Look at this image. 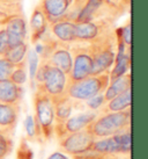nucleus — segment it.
I'll list each match as a JSON object with an SVG mask.
<instances>
[{"mask_svg":"<svg viewBox=\"0 0 148 159\" xmlns=\"http://www.w3.org/2000/svg\"><path fill=\"white\" fill-rule=\"evenodd\" d=\"M0 1H13V0H0Z\"/></svg>","mask_w":148,"mask_h":159,"instance_id":"72a5a7b5","label":"nucleus"},{"mask_svg":"<svg viewBox=\"0 0 148 159\" xmlns=\"http://www.w3.org/2000/svg\"><path fill=\"white\" fill-rule=\"evenodd\" d=\"M95 139L112 136L127 129H131V111H108L104 115L96 116V119L88 125Z\"/></svg>","mask_w":148,"mask_h":159,"instance_id":"f257e3e1","label":"nucleus"},{"mask_svg":"<svg viewBox=\"0 0 148 159\" xmlns=\"http://www.w3.org/2000/svg\"><path fill=\"white\" fill-rule=\"evenodd\" d=\"M35 111L36 117V137L43 134L44 137L49 139L53 134L54 127V108L50 95H48L42 89L37 87L35 94Z\"/></svg>","mask_w":148,"mask_h":159,"instance_id":"7ed1b4c3","label":"nucleus"},{"mask_svg":"<svg viewBox=\"0 0 148 159\" xmlns=\"http://www.w3.org/2000/svg\"><path fill=\"white\" fill-rule=\"evenodd\" d=\"M115 62H116V65L113 67V70L111 71V73L109 75L110 80H113L116 78H119L122 75H126L131 64V56L128 53H125L122 58L116 59Z\"/></svg>","mask_w":148,"mask_h":159,"instance_id":"5701e85b","label":"nucleus"},{"mask_svg":"<svg viewBox=\"0 0 148 159\" xmlns=\"http://www.w3.org/2000/svg\"><path fill=\"white\" fill-rule=\"evenodd\" d=\"M21 95H22L21 86L15 85L9 79L0 80V102H5V103H18L19 105Z\"/></svg>","mask_w":148,"mask_h":159,"instance_id":"4468645a","label":"nucleus"},{"mask_svg":"<svg viewBox=\"0 0 148 159\" xmlns=\"http://www.w3.org/2000/svg\"><path fill=\"white\" fill-rule=\"evenodd\" d=\"M24 128L28 139H35L36 138V124L35 119L33 115H27L26 121H24Z\"/></svg>","mask_w":148,"mask_h":159,"instance_id":"c85d7f7f","label":"nucleus"},{"mask_svg":"<svg viewBox=\"0 0 148 159\" xmlns=\"http://www.w3.org/2000/svg\"><path fill=\"white\" fill-rule=\"evenodd\" d=\"M13 150V139L11 136L0 133V159H5Z\"/></svg>","mask_w":148,"mask_h":159,"instance_id":"393cba45","label":"nucleus"},{"mask_svg":"<svg viewBox=\"0 0 148 159\" xmlns=\"http://www.w3.org/2000/svg\"><path fill=\"white\" fill-rule=\"evenodd\" d=\"M38 65H39L38 55L33 49L28 50V70H29V78H30L31 83H34L36 71L38 69Z\"/></svg>","mask_w":148,"mask_h":159,"instance_id":"a878e982","label":"nucleus"},{"mask_svg":"<svg viewBox=\"0 0 148 159\" xmlns=\"http://www.w3.org/2000/svg\"><path fill=\"white\" fill-rule=\"evenodd\" d=\"M126 1H128V0H126Z\"/></svg>","mask_w":148,"mask_h":159,"instance_id":"f704fd0d","label":"nucleus"},{"mask_svg":"<svg viewBox=\"0 0 148 159\" xmlns=\"http://www.w3.org/2000/svg\"><path fill=\"white\" fill-rule=\"evenodd\" d=\"M44 13L50 20L60 19L67 12L70 6V0H42Z\"/></svg>","mask_w":148,"mask_h":159,"instance_id":"dca6fc26","label":"nucleus"},{"mask_svg":"<svg viewBox=\"0 0 148 159\" xmlns=\"http://www.w3.org/2000/svg\"><path fill=\"white\" fill-rule=\"evenodd\" d=\"M90 150L100 155H131V129L95 139Z\"/></svg>","mask_w":148,"mask_h":159,"instance_id":"20e7f679","label":"nucleus"},{"mask_svg":"<svg viewBox=\"0 0 148 159\" xmlns=\"http://www.w3.org/2000/svg\"><path fill=\"white\" fill-rule=\"evenodd\" d=\"M9 41H8V35L6 29H1L0 30V55L4 56L5 53L9 50Z\"/></svg>","mask_w":148,"mask_h":159,"instance_id":"7c9ffc66","label":"nucleus"},{"mask_svg":"<svg viewBox=\"0 0 148 159\" xmlns=\"http://www.w3.org/2000/svg\"><path fill=\"white\" fill-rule=\"evenodd\" d=\"M14 67H15V65L13 63L9 62L8 59H6L5 57L0 58V80L9 79Z\"/></svg>","mask_w":148,"mask_h":159,"instance_id":"bb28decb","label":"nucleus"},{"mask_svg":"<svg viewBox=\"0 0 148 159\" xmlns=\"http://www.w3.org/2000/svg\"><path fill=\"white\" fill-rule=\"evenodd\" d=\"M9 80H11L12 83H14L15 85H18V86H21V85H23L26 83L27 72H26V67H24L23 62L18 64V65H15L13 72H12V75L9 77Z\"/></svg>","mask_w":148,"mask_h":159,"instance_id":"b1692460","label":"nucleus"},{"mask_svg":"<svg viewBox=\"0 0 148 159\" xmlns=\"http://www.w3.org/2000/svg\"><path fill=\"white\" fill-rule=\"evenodd\" d=\"M27 51H28V45L23 42L20 44L15 45L9 48V50L5 53L2 57H5L6 59H8L11 63H13L14 65H18L20 63L23 62V59L26 57Z\"/></svg>","mask_w":148,"mask_h":159,"instance_id":"4be33fe9","label":"nucleus"},{"mask_svg":"<svg viewBox=\"0 0 148 159\" xmlns=\"http://www.w3.org/2000/svg\"><path fill=\"white\" fill-rule=\"evenodd\" d=\"M30 28L34 31V36H36L37 39L41 37V35L46 30V18L44 12H42L41 9L34 11L30 19Z\"/></svg>","mask_w":148,"mask_h":159,"instance_id":"aec40b11","label":"nucleus"},{"mask_svg":"<svg viewBox=\"0 0 148 159\" xmlns=\"http://www.w3.org/2000/svg\"><path fill=\"white\" fill-rule=\"evenodd\" d=\"M16 159H34V152L28 145L26 139H22L19 146L18 153H16Z\"/></svg>","mask_w":148,"mask_h":159,"instance_id":"cd10ccee","label":"nucleus"},{"mask_svg":"<svg viewBox=\"0 0 148 159\" xmlns=\"http://www.w3.org/2000/svg\"><path fill=\"white\" fill-rule=\"evenodd\" d=\"M120 40L125 43V45L131 47V25H127L120 29Z\"/></svg>","mask_w":148,"mask_h":159,"instance_id":"2f4dec72","label":"nucleus"},{"mask_svg":"<svg viewBox=\"0 0 148 159\" xmlns=\"http://www.w3.org/2000/svg\"><path fill=\"white\" fill-rule=\"evenodd\" d=\"M49 63L52 66H56L59 70H61L66 75H68L72 70V65H73V57H72V53L67 49L60 48L53 51Z\"/></svg>","mask_w":148,"mask_h":159,"instance_id":"ddd939ff","label":"nucleus"},{"mask_svg":"<svg viewBox=\"0 0 148 159\" xmlns=\"http://www.w3.org/2000/svg\"><path fill=\"white\" fill-rule=\"evenodd\" d=\"M94 142L95 137L93 136V134L87 127L80 131L71 133L63 136L59 139V145L66 153L79 156L90 150Z\"/></svg>","mask_w":148,"mask_h":159,"instance_id":"39448f33","label":"nucleus"},{"mask_svg":"<svg viewBox=\"0 0 148 159\" xmlns=\"http://www.w3.org/2000/svg\"><path fill=\"white\" fill-rule=\"evenodd\" d=\"M131 89V75H124L119 78L110 80L109 85L104 91V100L105 102L110 101L115 97L119 95L120 93L125 92L126 89Z\"/></svg>","mask_w":148,"mask_h":159,"instance_id":"2eb2a0df","label":"nucleus"},{"mask_svg":"<svg viewBox=\"0 0 148 159\" xmlns=\"http://www.w3.org/2000/svg\"><path fill=\"white\" fill-rule=\"evenodd\" d=\"M96 113L94 111H87V113H81V114L74 115L70 119H67L64 123H57L53 127V133H56L58 138L60 139L63 136L67 134L76 133L82 129L87 128L89 124L96 119Z\"/></svg>","mask_w":148,"mask_h":159,"instance_id":"0eeeda50","label":"nucleus"},{"mask_svg":"<svg viewBox=\"0 0 148 159\" xmlns=\"http://www.w3.org/2000/svg\"><path fill=\"white\" fill-rule=\"evenodd\" d=\"M75 39L80 41H93L100 34L98 26L93 22H76L74 25Z\"/></svg>","mask_w":148,"mask_h":159,"instance_id":"a211bd4d","label":"nucleus"},{"mask_svg":"<svg viewBox=\"0 0 148 159\" xmlns=\"http://www.w3.org/2000/svg\"><path fill=\"white\" fill-rule=\"evenodd\" d=\"M48 159H70L67 156H65L64 153H61L59 151H56V152H53L51 155L49 156Z\"/></svg>","mask_w":148,"mask_h":159,"instance_id":"473e14b6","label":"nucleus"},{"mask_svg":"<svg viewBox=\"0 0 148 159\" xmlns=\"http://www.w3.org/2000/svg\"><path fill=\"white\" fill-rule=\"evenodd\" d=\"M36 86L43 89L51 98L60 97L63 94H65V89L67 86V75L58 67L52 66L49 63L43 84L36 85Z\"/></svg>","mask_w":148,"mask_h":159,"instance_id":"423d86ee","label":"nucleus"},{"mask_svg":"<svg viewBox=\"0 0 148 159\" xmlns=\"http://www.w3.org/2000/svg\"><path fill=\"white\" fill-rule=\"evenodd\" d=\"M93 65V53L90 50H79L74 52V61L70 72L71 81H79L90 75Z\"/></svg>","mask_w":148,"mask_h":159,"instance_id":"6e6552de","label":"nucleus"},{"mask_svg":"<svg viewBox=\"0 0 148 159\" xmlns=\"http://www.w3.org/2000/svg\"><path fill=\"white\" fill-rule=\"evenodd\" d=\"M74 25L75 23L70 21H57L53 23L52 33L61 42H66V43L74 42L76 40L75 33H74Z\"/></svg>","mask_w":148,"mask_h":159,"instance_id":"f3484780","label":"nucleus"},{"mask_svg":"<svg viewBox=\"0 0 148 159\" xmlns=\"http://www.w3.org/2000/svg\"><path fill=\"white\" fill-rule=\"evenodd\" d=\"M6 31L8 35L9 47H15V45L23 43L27 36V25L24 19L21 16H14L11 18L7 21L6 25Z\"/></svg>","mask_w":148,"mask_h":159,"instance_id":"9b49d317","label":"nucleus"},{"mask_svg":"<svg viewBox=\"0 0 148 159\" xmlns=\"http://www.w3.org/2000/svg\"><path fill=\"white\" fill-rule=\"evenodd\" d=\"M102 5H103L102 0H88V2L85 5V7L80 11L76 22H90L94 14L98 11V8Z\"/></svg>","mask_w":148,"mask_h":159,"instance_id":"412c9836","label":"nucleus"},{"mask_svg":"<svg viewBox=\"0 0 148 159\" xmlns=\"http://www.w3.org/2000/svg\"><path fill=\"white\" fill-rule=\"evenodd\" d=\"M20 116V108L18 103L0 102V133L7 136L13 135Z\"/></svg>","mask_w":148,"mask_h":159,"instance_id":"1a4fd4ad","label":"nucleus"},{"mask_svg":"<svg viewBox=\"0 0 148 159\" xmlns=\"http://www.w3.org/2000/svg\"><path fill=\"white\" fill-rule=\"evenodd\" d=\"M51 99L54 108V120L58 123H64L66 120L71 117L73 111L71 98H68L66 94H63L60 97L51 98Z\"/></svg>","mask_w":148,"mask_h":159,"instance_id":"f8f14e48","label":"nucleus"},{"mask_svg":"<svg viewBox=\"0 0 148 159\" xmlns=\"http://www.w3.org/2000/svg\"><path fill=\"white\" fill-rule=\"evenodd\" d=\"M104 95L103 94H98V95H95V97L90 98L89 100H87V106L92 109V111H96L100 107H102L104 105Z\"/></svg>","mask_w":148,"mask_h":159,"instance_id":"c756f323","label":"nucleus"},{"mask_svg":"<svg viewBox=\"0 0 148 159\" xmlns=\"http://www.w3.org/2000/svg\"><path fill=\"white\" fill-rule=\"evenodd\" d=\"M110 83L109 75L102 73L98 75H89L79 81H71L67 84L65 94L71 99L87 101L90 98L102 94Z\"/></svg>","mask_w":148,"mask_h":159,"instance_id":"f03ea898","label":"nucleus"},{"mask_svg":"<svg viewBox=\"0 0 148 159\" xmlns=\"http://www.w3.org/2000/svg\"><path fill=\"white\" fill-rule=\"evenodd\" d=\"M93 53V65L90 75H98L102 73H105L113 63L116 58V52L110 47H104V48L92 49Z\"/></svg>","mask_w":148,"mask_h":159,"instance_id":"9d476101","label":"nucleus"},{"mask_svg":"<svg viewBox=\"0 0 148 159\" xmlns=\"http://www.w3.org/2000/svg\"><path fill=\"white\" fill-rule=\"evenodd\" d=\"M131 98H132V92L131 89H128L108 101L107 111H123L131 108Z\"/></svg>","mask_w":148,"mask_h":159,"instance_id":"6ab92c4d","label":"nucleus"}]
</instances>
